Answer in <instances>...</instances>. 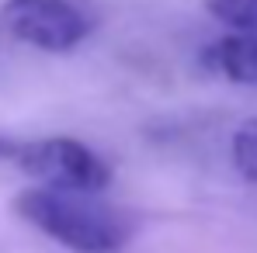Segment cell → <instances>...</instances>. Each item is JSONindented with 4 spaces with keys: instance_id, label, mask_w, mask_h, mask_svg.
Masks as SVG:
<instances>
[{
    "instance_id": "cell-1",
    "label": "cell",
    "mask_w": 257,
    "mask_h": 253,
    "mask_svg": "<svg viewBox=\"0 0 257 253\" xmlns=\"http://www.w3.org/2000/svg\"><path fill=\"white\" fill-rule=\"evenodd\" d=\"M14 211L73 253H115L132 232L125 215L97 201L94 191L39 184L14 198Z\"/></svg>"
},
{
    "instance_id": "cell-2",
    "label": "cell",
    "mask_w": 257,
    "mask_h": 253,
    "mask_svg": "<svg viewBox=\"0 0 257 253\" xmlns=\"http://www.w3.org/2000/svg\"><path fill=\"white\" fill-rule=\"evenodd\" d=\"M14 163L28 177H35L39 184H49V187H70V191H94L97 194L111 184L108 163L94 149H87L84 142H77L70 135L21 142Z\"/></svg>"
},
{
    "instance_id": "cell-3",
    "label": "cell",
    "mask_w": 257,
    "mask_h": 253,
    "mask_svg": "<svg viewBox=\"0 0 257 253\" xmlns=\"http://www.w3.org/2000/svg\"><path fill=\"white\" fill-rule=\"evenodd\" d=\"M0 21L18 42L42 52H70L90 28L84 11L70 0H7L0 7Z\"/></svg>"
},
{
    "instance_id": "cell-4",
    "label": "cell",
    "mask_w": 257,
    "mask_h": 253,
    "mask_svg": "<svg viewBox=\"0 0 257 253\" xmlns=\"http://www.w3.org/2000/svg\"><path fill=\"white\" fill-rule=\"evenodd\" d=\"M205 66L233 84H257V32L222 35L205 49Z\"/></svg>"
},
{
    "instance_id": "cell-5",
    "label": "cell",
    "mask_w": 257,
    "mask_h": 253,
    "mask_svg": "<svg viewBox=\"0 0 257 253\" xmlns=\"http://www.w3.org/2000/svg\"><path fill=\"white\" fill-rule=\"evenodd\" d=\"M205 11L233 32H257V0H205Z\"/></svg>"
},
{
    "instance_id": "cell-6",
    "label": "cell",
    "mask_w": 257,
    "mask_h": 253,
    "mask_svg": "<svg viewBox=\"0 0 257 253\" xmlns=\"http://www.w3.org/2000/svg\"><path fill=\"white\" fill-rule=\"evenodd\" d=\"M233 167L257 184V118L243 122L233 132Z\"/></svg>"
},
{
    "instance_id": "cell-7",
    "label": "cell",
    "mask_w": 257,
    "mask_h": 253,
    "mask_svg": "<svg viewBox=\"0 0 257 253\" xmlns=\"http://www.w3.org/2000/svg\"><path fill=\"white\" fill-rule=\"evenodd\" d=\"M18 149H21V142H18L14 135H4V132H0V160H11V163H14Z\"/></svg>"
}]
</instances>
